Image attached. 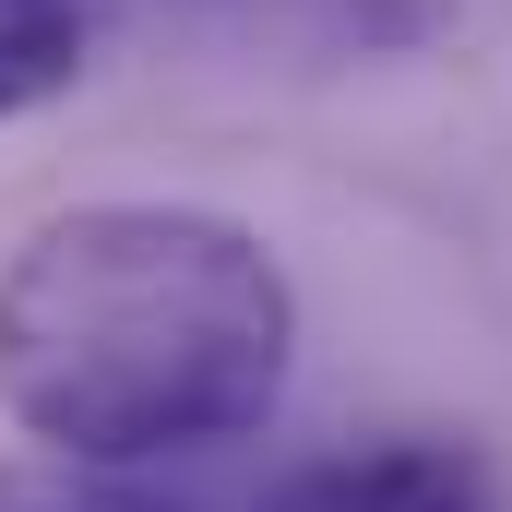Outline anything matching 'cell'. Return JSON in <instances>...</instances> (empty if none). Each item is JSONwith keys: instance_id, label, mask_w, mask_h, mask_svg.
Listing matches in <instances>:
<instances>
[{"instance_id": "7a4b0ae2", "label": "cell", "mask_w": 512, "mask_h": 512, "mask_svg": "<svg viewBox=\"0 0 512 512\" xmlns=\"http://www.w3.org/2000/svg\"><path fill=\"white\" fill-rule=\"evenodd\" d=\"M262 512H489V477L465 441H358L298 465Z\"/></svg>"}, {"instance_id": "3957f363", "label": "cell", "mask_w": 512, "mask_h": 512, "mask_svg": "<svg viewBox=\"0 0 512 512\" xmlns=\"http://www.w3.org/2000/svg\"><path fill=\"white\" fill-rule=\"evenodd\" d=\"M84 84V0H0V120Z\"/></svg>"}, {"instance_id": "6da1fadb", "label": "cell", "mask_w": 512, "mask_h": 512, "mask_svg": "<svg viewBox=\"0 0 512 512\" xmlns=\"http://www.w3.org/2000/svg\"><path fill=\"white\" fill-rule=\"evenodd\" d=\"M298 370V286L215 203H60L0 262V417L72 465L251 441Z\"/></svg>"}, {"instance_id": "277c9868", "label": "cell", "mask_w": 512, "mask_h": 512, "mask_svg": "<svg viewBox=\"0 0 512 512\" xmlns=\"http://www.w3.org/2000/svg\"><path fill=\"white\" fill-rule=\"evenodd\" d=\"M0 512H191L131 489L120 465H72V453H36V465H0Z\"/></svg>"}]
</instances>
